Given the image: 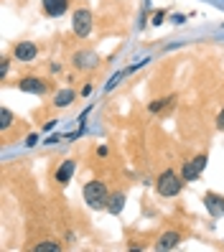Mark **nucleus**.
I'll list each match as a JSON object with an SVG mask.
<instances>
[{"label":"nucleus","instance_id":"1","mask_svg":"<svg viewBox=\"0 0 224 252\" xmlns=\"http://www.w3.org/2000/svg\"><path fill=\"white\" fill-rule=\"evenodd\" d=\"M82 196L87 201L89 209H107V199H110V191H107V184L99 181V179H92V181H87L84 189H82Z\"/></svg>","mask_w":224,"mask_h":252},{"label":"nucleus","instance_id":"2","mask_svg":"<svg viewBox=\"0 0 224 252\" xmlns=\"http://www.w3.org/2000/svg\"><path fill=\"white\" fill-rule=\"evenodd\" d=\"M184 176H178L173 168H166L158 179H156V194L163 196V199H173L181 194V189H184Z\"/></svg>","mask_w":224,"mask_h":252},{"label":"nucleus","instance_id":"3","mask_svg":"<svg viewBox=\"0 0 224 252\" xmlns=\"http://www.w3.org/2000/svg\"><path fill=\"white\" fill-rule=\"evenodd\" d=\"M92 26H95V18L92 13H89L87 8H77L71 16V31L77 33L79 38H87L89 33H92Z\"/></svg>","mask_w":224,"mask_h":252},{"label":"nucleus","instance_id":"4","mask_svg":"<svg viewBox=\"0 0 224 252\" xmlns=\"http://www.w3.org/2000/svg\"><path fill=\"white\" fill-rule=\"evenodd\" d=\"M18 90L26 92V94L43 97V94H49V82L36 77V74H26V77H21V82H18Z\"/></svg>","mask_w":224,"mask_h":252},{"label":"nucleus","instance_id":"5","mask_svg":"<svg viewBox=\"0 0 224 252\" xmlns=\"http://www.w3.org/2000/svg\"><path fill=\"white\" fill-rule=\"evenodd\" d=\"M13 56H16V62H23V64L36 62L38 59V46L33 41H18L16 46H13Z\"/></svg>","mask_w":224,"mask_h":252},{"label":"nucleus","instance_id":"6","mask_svg":"<svg viewBox=\"0 0 224 252\" xmlns=\"http://www.w3.org/2000/svg\"><path fill=\"white\" fill-rule=\"evenodd\" d=\"M201 201H204V209L209 212V217H212V219H222V217H224V196H222V194L206 191Z\"/></svg>","mask_w":224,"mask_h":252},{"label":"nucleus","instance_id":"7","mask_svg":"<svg viewBox=\"0 0 224 252\" xmlns=\"http://www.w3.org/2000/svg\"><path fill=\"white\" fill-rule=\"evenodd\" d=\"M181 242H184V234L178 232V229H168V232H163V234L158 237L156 250H160V252H168V250H176Z\"/></svg>","mask_w":224,"mask_h":252},{"label":"nucleus","instance_id":"8","mask_svg":"<svg viewBox=\"0 0 224 252\" xmlns=\"http://www.w3.org/2000/svg\"><path fill=\"white\" fill-rule=\"evenodd\" d=\"M74 171H77V160H74V158L62 160V163H59V168H56V173H54L56 184H59V186H66V184L74 179Z\"/></svg>","mask_w":224,"mask_h":252},{"label":"nucleus","instance_id":"9","mask_svg":"<svg viewBox=\"0 0 224 252\" xmlns=\"http://www.w3.org/2000/svg\"><path fill=\"white\" fill-rule=\"evenodd\" d=\"M41 8L49 18H62L69 10V0H41Z\"/></svg>","mask_w":224,"mask_h":252},{"label":"nucleus","instance_id":"10","mask_svg":"<svg viewBox=\"0 0 224 252\" xmlns=\"http://www.w3.org/2000/svg\"><path fill=\"white\" fill-rule=\"evenodd\" d=\"M71 64L77 66V69H97L99 66V59L95 51H77L71 59Z\"/></svg>","mask_w":224,"mask_h":252},{"label":"nucleus","instance_id":"11","mask_svg":"<svg viewBox=\"0 0 224 252\" xmlns=\"http://www.w3.org/2000/svg\"><path fill=\"white\" fill-rule=\"evenodd\" d=\"M125 201H128V196L123 194V191H115V194H110L107 209H104V212H110L112 217H120V212L125 209Z\"/></svg>","mask_w":224,"mask_h":252},{"label":"nucleus","instance_id":"12","mask_svg":"<svg viewBox=\"0 0 224 252\" xmlns=\"http://www.w3.org/2000/svg\"><path fill=\"white\" fill-rule=\"evenodd\" d=\"M74 99H77V92L74 90H59L54 94V107L56 110H66V107L74 105Z\"/></svg>","mask_w":224,"mask_h":252},{"label":"nucleus","instance_id":"13","mask_svg":"<svg viewBox=\"0 0 224 252\" xmlns=\"http://www.w3.org/2000/svg\"><path fill=\"white\" fill-rule=\"evenodd\" d=\"M181 176H184L186 184H193V181L201 179V171L196 168V163H193V160H186L184 166H181Z\"/></svg>","mask_w":224,"mask_h":252},{"label":"nucleus","instance_id":"14","mask_svg":"<svg viewBox=\"0 0 224 252\" xmlns=\"http://www.w3.org/2000/svg\"><path fill=\"white\" fill-rule=\"evenodd\" d=\"M173 99H176V94H168V97L153 99L151 105H148V112H151V115H158V112H163L166 107H171V105H173Z\"/></svg>","mask_w":224,"mask_h":252},{"label":"nucleus","instance_id":"15","mask_svg":"<svg viewBox=\"0 0 224 252\" xmlns=\"http://www.w3.org/2000/svg\"><path fill=\"white\" fill-rule=\"evenodd\" d=\"M33 252H62V242H56V240H43V242L33 245Z\"/></svg>","mask_w":224,"mask_h":252},{"label":"nucleus","instance_id":"16","mask_svg":"<svg viewBox=\"0 0 224 252\" xmlns=\"http://www.w3.org/2000/svg\"><path fill=\"white\" fill-rule=\"evenodd\" d=\"M13 120H16V115H13L8 107H0V130H8L10 125H13Z\"/></svg>","mask_w":224,"mask_h":252},{"label":"nucleus","instance_id":"17","mask_svg":"<svg viewBox=\"0 0 224 252\" xmlns=\"http://www.w3.org/2000/svg\"><path fill=\"white\" fill-rule=\"evenodd\" d=\"M8 69H10V62H8V56H3L0 59V79L8 77Z\"/></svg>","mask_w":224,"mask_h":252},{"label":"nucleus","instance_id":"18","mask_svg":"<svg viewBox=\"0 0 224 252\" xmlns=\"http://www.w3.org/2000/svg\"><path fill=\"white\" fill-rule=\"evenodd\" d=\"M166 18H168V13H166V10H156V13H153V26H160Z\"/></svg>","mask_w":224,"mask_h":252},{"label":"nucleus","instance_id":"19","mask_svg":"<svg viewBox=\"0 0 224 252\" xmlns=\"http://www.w3.org/2000/svg\"><path fill=\"white\" fill-rule=\"evenodd\" d=\"M123 77H125V71H117V74H115V77H112V79L107 82V90H112V87H115L117 82H123Z\"/></svg>","mask_w":224,"mask_h":252},{"label":"nucleus","instance_id":"20","mask_svg":"<svg viewBox=\"0 0 224 252\" xmlns=\"http://www.w3.org/2000/svg\"><path fill=\"white\" fill-rule=\"evenodd\" d=\"M38 140H41V138H38V132H31V135L26 138V145H28V148H33V145H36Z\"/></svg>","mask_w":224,"mask_h":252},{"label":"nucleus","instance_id":"21","mask_svg":"<svg viewBox=\"0 0 224 252\" xmlns=\"http://www.w3.org/2000/svg\"><path fill=\"white\" fill-rule=\"evenodd\" d=\"M171 21H173L176 26H181V23L186 21V16H184V13H173V16H171Z\"/></svg>","mask_w":224,"mask_h":252},{"label":"nucleus","instance_id":"22","mask_svg":"<svg viewBox=\"0 0 224 252\" xmlns=\"http://www.w3.org/2000/svg\"><path fill=\"white\" fill-rule=\"evenodd\" d=\"M217 130H224V107H222V112L217 115Z\"/></svg>","mask_w":224,"mask_h":252},{"label":"nucleus","instance_id":"23","mask_svg":"<svg viewBox=\"0 0 224 252\" xmlns=\"http://www.w3.org/2000/svg\"><path fill=\"white\" fill-rule=\"evenodd\" d=\"M107 153H110L107 145H99V148H97V158H107Z\"/></svg>","mask_w":224,"mask_h":252},{"label":"nucleus","instance_id":"24","mask_svg":"<svg viewBox=\"0 0 224 252\" xmlns=\"http://www.w3.org/2000/svg\"><path fill=\"white\" fill-rule=\"evenodd\" d=\"M49 71H51V74H62V64H51Z\"/></svg>","mask_w":224,"mask_h":252},{"label":"nucleus","instance_id":"25","mask_svg":"<svg viewBox=\"0 0 224 252\" xmlns=\"http://www.w3.org/2000/svg\"><path fill=\"white\" fill-rule=\"evenodd\" d=\"M92 94V84H87V87H82V97H89Z\"/></svg>","mask_w":224,"mask_h":252},{"label":"nucleus","instance_id":"26","mask_svg":"<svg viewBox=\"0 0 224 252\" xmlns=\"http://www.w3.org/2000/svg\"><path fill=\"white\" fill-rule=\"evenodd\" d=\"M59 140H62V135H51V138L46 140V145H54V143H59Z\"/></svg>","mask_w":224,"mask_h":252}]
</instances>
